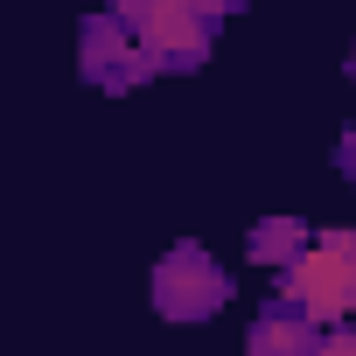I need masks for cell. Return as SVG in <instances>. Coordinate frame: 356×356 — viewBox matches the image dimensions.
I'll return each mask as SVG.
<instances>
[{"instance_id":"4","label":"cell","mask_w":356,"mask_h":356,"mask_svg":"<svg viewBox=\"0 0 356 356\" xmlns=\"http://www.w3.org/2000/svg\"><path fill=\"white\" fill-rule=\"evenodd\" d=\"M77 70H84V84H98V91H140V84L154 77V56H140L133 35H126L112 15H84V22H77Z\"/></svg>"},{"instance_id":"6","label":"cell","mask_w":356,"mask_h":356,"mask_svg":"<svg viewBox=\"0 0 356 356\" xmlns=\"http://www.w3.org/2000/svg\"><path fill=\"white\" fill-rule=\"evenodd\" d=\"M307 238H314V231H307L300 217H266V224H252V238H245V245H252V259H259V266H273V273H280V266H293V259L307 252Z\"/></svg>"},{"instance_id":"2","label":"cell","mask_w":356,"mask_h":356,"mask_svg":"<svg viewBox=\"0 0 356 356\" xmlns=\"http://www.w3.org/2000/svg\"><path fill=\"white\" fill-rule=\"evenodd\" d=\"M105 15L133 35L140 56H154V70H196L210 56V22H196L175 0H105Z\"/></svg>"},{"instance_id":"8","label":"cell","mask_w":356,"mask_h":356,"mask_svg":"<svg viewBox=\"0 0 356 356\" xmlns=\"http://www.w3.org/2000/svg\"><path fill=\"white\" fill-rule=\"evenodd\" d=\"M314 356H356V328H328L314 342Z\"/></svg>"},{"instance_id":"5","label":"cell","mask_w":356,"mask_h":356,"mask_svg":"<svg viewBox=\"0 0 356 356\" xmlns=\"http://www.w3.org/2000/svg\"><path fill=\"white\" fill-rule=\"evenodd\" d=\"M314 342H321V328H314L300 307H286V300L259 307V321L245 328V349H252V356H314Z\"/></svg>"},{"instance_id":"10","label":"cell","mask_w":356,"mask_h":356,"mask_svg":"<svg viewBox=\"0 0 356 356\" xmlns=\"http://www.w3.org/2000/svg\"><path fill=\"white\" fill-rule=\"evenodd\" d=\"M349 77H356V49H349Z\"/></svg>"},{"instance_id":"3","label":"cell","mask_w":356,"mask_h":356,"mask_svg":"<svg viewBox=\"0 0 356 356\" xmlns=\"http://www.w3.org/2000/svg\"><path fill=\"white\" fill-rule=\"evenodd\" d=\"M147 293H154V314H168V321H210V314L231 300V273H224L203 245L182 238L168 259H154Z\"/></svg>"},{"instance_id":"1","label":"cell","mask_w":356,"mask_h":356,"mask_svg":"<svg viewBox=\"0 0 356 356\" xmlns=\"http://www.w3.org/2000/svg\"><path fill=\"white\" fill-rule=\"evenodd\" d=\"M280 300L300 307L307 321L349 328V314H356V231L335 224V231L307 238V252L293 266H280Z\"/></svg>"},{"instance_id":"9","label":"cell","mask_w":356,"mask_h":356,"mask_svg":"<svg viewBox=\"0 0 356 356\" xmlns=\"http://www.w3.org/2000/svg\"><path fill=\"white\" fill-rule=\"evenodd\" d=\"M335 175H342V182H356V126L335 140Z\"/></svg>"},{"instance_id":"7","label":"cell","mask_w":356,"mask_h":356,"mask_svg":"<svg viewBox=\"0 0 356 356\" xmlns=\"http://www.w3.org/2000/svg\"><path fill=\"white\" fill-rule=\"evenodd\" d=\"M175 8H189L196 22H210V29H217L224 15H238V8H245V0H175Z\"/></svg>"}]
</instances>
